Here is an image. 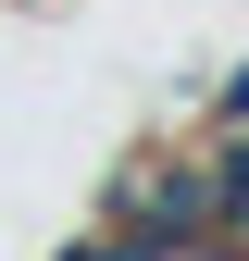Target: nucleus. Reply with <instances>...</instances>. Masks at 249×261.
Segmentation results:
<instances>
[{
	"mask_svg": "<svg viewBox=\"0 0 249 261\" xmlns=\"http://www.w3.org/2000/svg\"><path fill=\"white\" fill-rule=\"evenodd\" d=\"M100 224H112L137 261H200V249H225V162H212V137L137 149V162L100 187Z\"/></svg>",
	"mask_w": 249,
	"mask_h": 261,
	"instance_id": "f257e3e1",
	"label": "nucleus"
}]
</instances>
